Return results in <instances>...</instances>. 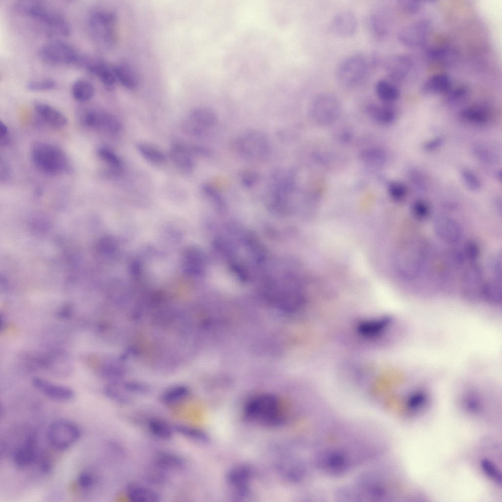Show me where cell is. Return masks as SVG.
I'll use <instances>...</instances> for the list:
<instances>
[{
    "label": "cell",
    "mask_w": 502,
    "mask_h": 502,
    "mask_svg": "<svg viewBox=\"0 0 502 502\" xmlns=\"http://www.w3.org/2000/svg\"><path fill=\"white\" fill-rule=\"evenodd\" d=\"M244 414L248 420L266 426L277 425L284 419L283 410L278 399L267 394L249 401L245 406Z\"/></svg>",
    "instance_id": "obj_1"
},
{
    "label": "cell",
    "mask_w": 502,
    "mask_h": 502,
    "mask_svg": "<svg viewBox=\"0 0 502 502\" xmlns=\"http://www.w3.org/2000/svg\"><path fill=\"white\" fill-rule=\"evenodd\" d=\"M16 8L53 32L68 36L71 32L70 24L64 17L39 1H19L16 4Z\"/></svg>",
    "instance_id": "obj_2"
},
{
    "label": "cell",
    "mask_w": 502,
    "mask_h": 502,
    "mask_svg": "<svg viewBox=\"0 0 502 502\" xmlns=\"http://www.w3.org/2000/svg\"><path fill=\"white\" fill-rule=\"evenodd\" d=\"M31 155L34 165L46 174L58 175L70 170V162L65 152L52 144H35L32 148Z\"/></svg>",
    "instance_id": "obj_3"
},
{
    "label": "cell",
    "mask_w": 502,
    "mask_h": 502,
    "mask_svg": "<svg viewBox=\"0 0 502 502\" xmlns=\"http://www.w3.org/2000/svg\"><path fill=\"white\" fill-rule=\"evenodd\" d=\"M116 16L107 10H96L91 13L87 25L91 38L99 47L109 50L116 43Z\"/></svg>",
    "instance_id": "obj_4"
},
{
    "label": "cell",
    "mask_w": 502,
    "mask_h": 502,
    "mask_svg": "<svg viewBox=\"0 0 502 502\" xmlns=\"http://www.w3.org/2000/svg\"><path fill=\"white\" fill-rule=\"evenodd\" d=\"M369 64L366 58L360 54H354L344 59L336 70V78L340 85L352 89L361 85L369 73Z\"/></svg>",
    "instance_id": "obj_5"
},
{
    "label": "cell",
    "mask_w": 502,
    "mask_h": 502,
    "mask_svg": "<svg viewBox=\"0 0 502 502\" xmlns=\"http://www.w3.org/2000/svg\"><path fill=\"white\" fill-rule=\"evenodd\" d=\"M231 148L242 157L262 160L269 154L270 145L267 137L262 132L248 131L234 139Z\"/></svg>",
    "instance_id": "obj_6"
},
{
    "label": "cell",
    "mask_w": 502,
    "mask_h": 502,
    "mask_svg": "<svg viewBox=\"0 0 502 502\" xmlns=\"http://www.w3.org/2000/svg\"><path fill=\"white\" fill-rule=\"evenodd\" d=\"M341 111L338 98L332 93L323 92L315 96L309 107L312 119L317 124L325 126L333 123Z\"/></svg>",
    "instance_id": "obj_7"
},
{
    "label": "cell",
    "mask_w": 502,
    "mask_h": 502,
    "mask_svg": "<svg viewBox=\"0 0 502 502\" xmlns=\"http://www.w3.org/2000/svg\"><path fill=\"white\" fill-rule=\"evenodd\" d=\"M39 57L44 61L59 65H78L82 55L67 43L53 41L43 45L38 51Z\"/></svg>",
    "instance_id": "obj_8"
},
{
    "label": "cell",
    "mask_w": 502,
    "mask_h": 502,
    "mask_svg": "<svg viewBox=\"0 0 502 502\" xmlns=\"http://www.w3.org/2000/svg\"><path fill=\"white\" fill-rule=\"evenodd\" d=\"M80 431L74 423L65 420L52 423L47 431L49 442L54 448L63 450L69 448L79 438Z\"/></svg>",
    "instance_id": "obj_9"
},
{
    "label": "cell",
    "mask_w": 502,
    "mask_h": 502,
    "mask_svg": "<svg viewBox=\"0 0 502 502\" xmlns=\"http://www.w3.org/2000/svg\"><path fill=\"white\" fill-rule=\"evenodd\" d=\"M81 120L87 127L112 135L118 134L122 127L119 120L113 114L94 109L85 111Z\"/></svg>",
    "instance_id": "obj_10"
},
{
    "label": "cell",
    "mask_w": 502,
    "mask_h": 502,
    "mask_svg": "<svg viewBox=\"0 0 502 502\" xmlns=\"http://www.w3.org/2000/svg\"><path fill=\"white\" fill-rule=\"evenodd\" d=\"M397 259L398 271L403 277L413 279L420 274L422 267L421 257L416 249L410 247L402 249L398 253Z\"/></svg>",
    "instance_id": "obj_11"
},
{
    "label": "cell",
    "mask_w": 502,
    "mask_h": 502,
    "mask_svg": "<svg viewBox=\"0 0 502 502\" xmlns=\"http://www.w3.org/2000/svg\"><path fill=\"white\" fill-rule=\"evenodd\" d=\"M461 282L462 290L465 296L473 298L481 296V290L484 282V273L481 266L477 262L472 263L462 273Z\"/></svg>",
    "instance_id": "obj_12"
},
{
    "label": "cell",
    "mask_w": 502,
    "mask_h": 502,
    "mask_svg": "<svg viewBox=\"0 0 502 502\" xmlns=\"http://www.w3.org/2000/svg\"><path fill=\"white\" fill-rule=\"evenodd\" d=\"M433 226L437 236L446 244H456L461 238V227L453 218L438 216L434 219Z\"/></svg>",
    "instance_id": "obj_13"
},
{
    "label": "cell",
    "mask_w": 502,
    "mask_h": 502,
    "mask_svg": "<svg viewBox=\"0 0 502 502\" xmlns=\"http://www.w3.org/2000/svg\"><path fill=\"white\" fill-rule=\"evenodd\" d=\"M388 9L378 6L370 13L367 18V25L371 34L376 39H385L390 31V18Z\"/></svg>",
    "instance_id": "obj_14"
},
{
    "label": "cell",
    "mask_w": 502,
    "mask_h": 502,
    "mask_svg": "<svg viewBox=\"0 0 502 502\" xmlns=\"http://www.w3.org/2000/svg\"><path fill=\"white\" fill-rule=\"evenodd\" d=\"M85 57L81 67L90 74L98 77L106 90H113L117 82L113 67L109 66L103 61L93 60L87 56Z\"/></svg>",
    "instance_id": "obj_15"
},
{
    "label": "cell",
    "mask_w": 502,
    "mask_h": 502,
    "mask_svg": "<svg viewBox=\"0 0 502 502\" xmlns=\"http://www.w3.org/2000/svg\"><path fill=\"white\" fill-rule=\"evenodd\" d=\"M357 27L356 16L349 9H342L334 16L331 21V28L338 36L350 37L355 33Z\"/></svg>",
    "instance_id": "obj_16"
},
{
    "label": "cell",
    "mask_w": 502,
    "mask_h": 502,
    "mask_svg": "<svg viewBox=\"0 0 502 502\" xmlns=\"http://www.w3.org/2000/svg\"><path fill=\"white\" fill-rule=\"evenodd\" d=\"M32 384L37 389L53 400L68 401L74 397V392L70 388L52 383L40 377H34Z\"/></svg>",
    "instance_id": "obj_17"
},
{
    "label": "cell",
    "mask_w": 502,
    "mask_h": 502,
    "mask_svg": "<svg viewBox=\"0 0 502 502\" xmlns=\"http://www.w3.org/2000/svg\"><path fill=\"white\" fill-rule=\"evenodd\" d=\"M169 155L172 161L179 169L190 172L193 170L195 161L189 145L179 142L173 144Z\"/></svg>",
    "instance_id": "obj_18"
},
{
    "label": "cell",
    "mask_w": 502,
    "mask_h": 502,
    "mask_svg": "<svg viewBox=\"0 0 502 502\" xmlns=\"http://www.w3.org/2000/svg\"><path fill=\"white\" fill-rule=\"evenodd\" d=\"M112 67L116 81L124 87L133 90L139 86L140 77L138 73L131 64L121 62Z\"/></svg>",
    "instance_id": "obj_19"
},
{
    "label": "cell",
    "mask_w": 502,
    "mask_h": 502,
    "mask_svg": "<svg viewBox=\"0 0 502 502\" xmlns=\"http://www.w3.org/2000/svg\"><path fill=\"white\" fill-rule=\"evenodd\" d=\"M34 108L37 115L51 126L62 128L68 123V119L63 113L47 103L36 102Z\"/></svg>",
    "instance_id": "obj_20"
},
{
    "label": "cell",
    "mask_w": 502,
    "mask_h": 502,
    "mask_svg": "<svg viewBox=\"0 0 502 502\" xmlns=\"http://www.w3.org/2000/svg\"><path fill=\"white\" fill-rule=\"evenodd\" d=\"M36 439L34 435L29 436L25 443L14 452L13 460L20 468L27 467L33 463L36 458Z\"/></svg>",
    "instance_id": "obj_21"
},
{
    "label": "cell",
    "mask_w": 502,
    "mask_h": 502,
    "mask_svg": "<svg viewBox=\"0 0 502 502\" xmlns=\"http://www.w3.org/2000/svg\"><path fill=\"white\" fill-rule=\"evenodd\" d=\"M427 25L422 22L416 23L400 31L399 39L407 46L417 45L425 39L427 33Z\"/></svg>",
    "instance_id": "obj_22"
},
{
    "label": "cell",
    "mask_w": 502,
    "mask_h": 502,
    "mask_svg": "<svg viewBox=\"0 0 502 502\" xmlns=\"http://www.w3.org/2000/svg\"><path fill=\"white\" fill-rule=\"evenodd\" d=\"M366 110L370 117L379 124H390L396 118L395 109L389 104L371 103L367 106Z\"/></svg>",
    "instance_id": "obj_23"
},
{
    "label": "cell",
    "mask_w": 502,
    "mask_h": 502,
    "mask_svg": "<svg viewBox=\"0 0 502 502\" xmlns=\"http://www.w3.org/2000/svg\"><path fill=\"white\" fill-rule=\"evenodd\" d=\"M407 65L406 58L402 55L389 57L383 62L385 71L390 79L394 81H399L403 77Z\"/></svg>",
    "instance_id": "obj_24"
},
{
    "label": "cell",
    "mask_w": 502,
    "mask_h": 502,
    "mask_svg": "<svg viewBox=\"0 0 502 502\" xmlns=\"http://www.w3.org/2000/svg\"><path fill=\"white\" fill-rule=\"evenodd\" d=\"M217 119L216 113L211 108L199 107L192 110L188 120L199 127L204 129L214 126Z\"/></svg>",
    "instance_id": "obj_25"
},
{
    "label": "cell",
    "mask_w": 502,
    "mask_h": 502,
    "mask_svg": "<svg viewBox=\"0 0 502 502\" xmlns=\"http://www.w3.org/2000/svg\"><path fill=\"white\" fill-rule=\"evenodd\" d=\"M128 499L134 502H158L159 494L153 489L138 484H131L126 489Z\"/></svg>",
    "instance_id": "obj_26"
},
{
    "label": "cell",
    "mask_w": 502,
    "mask_h": 502,
    "mask_svg": "<svg viewBox=\"0 0 502 502\" xmlns=\"http://www.w3.org/2000/svg\"><path fill=\"white\" fill-rule=\"evenodd\" d=\"M451 86L450 77L445 74H438L429 77L422 86L425 94H442L447 92Z\"/></svg>",
    "instance_id": "obj_27"
},
{
    "label": "cell",
    "mask_w": 502,
    "mask_h": 502,
    "mask_svg": "<svg viewBox=\"0 0 502 502\" xmlns=\"http://www.w3.org/2000/svg\"><path fill=\"white\" fill-rule=\"evenodd\" d=\"M375 91L378 98L386 104L397 100L400 96L397 86L392 81L384 79H379L376 82Z\"/></svg>",
    "instance_id": "obj_28"
},
{
    "label": "cell",
    "mask_w": 502,
    "mask_h": 502,
    "mask_svg": "<svg viewBox=\"0 0 502 502\" xmlns=\"http://www.w3.org/2000/svg\"><path fill=\"white\" fill-rule=\"evenodd\" d=\"M502 279L493 277L484 281L481 297L492 304H498L502 300Z\"/></svg>",
    "instance_id": "obj_29"
},
{
    "label": "cell",
    "mask_w": 502,
    "mask_h": 502,
    "mask_svg": "<svg viewBox=\"0 0 502 502\" xmlns=\"http://www.w3.org/2000/svg\"><path fill=\"white\" fill-rule=\"evenodd\" d=\"M95 89L89 81L84 79L75 80L71 87V94L73 98L77 101L86 102L93 98Z\"/></svg>",
    "instance_id": "obj_30"
},
{
    "label": "cell",
    "mask_w": 502,
    "mask_h": 502,
    "mask_svg": "<svg viewBox=\"0 0 502 502\" xmlns=\"http://www.w3.org/2000/svg\"><path fill=\"white\" fill-rule=\"evenodd\" d=\"M97 153L99 158L108 166L110 173L115 175L121 170L123 162L111 149L106 146H101L98 148Z\"/></svg>",
    "instance_id": "obj_31"
},
{
    "label": "cell",
    "mask_w": 502,
    "mask_h": 502,
    "mask_svg": "<svg viewBox=\"0 0 502 502\" xmlns=\"http://www.w3.org/2000/svg\"><path fill=\"white\" fill-rule=\"evenodd\" d=\"M461 119L467 123L477 125H484L490 120L488 112L483 108L470 107L462 110L460 114Z\"/></svg>",
    "instance_id": "obj_32"
},
{
    "label": "cell",
    "mask_w": 502,
    "mask_h": 502,
    "mask_svg": "<svg viewBox=\"0 0 502 502\" xmlns=\"http://www.w3.org/2000/svg\"><path fill=\"white\" fill-rule=\"evenodd\" d=\"M155 465L163 470H176L184 465V460L179 455L173 453L162 452L158 453L155 459Z\"/></svg>",
    "instance_id": "obj_33"
},
{
    "label": "cell",
    "mask_w": 502,
    "mask_h": 502,
    "mask_svg": "<svg viewBox=\"0 0 502 502\" xmlns=\"http://www.w3.org/2000/svg\"><path fill=\"white\" fill-rule=\"evenodd\" d=\"M137 149L140 155L149 162L160 164L165 161L166 156L164 153L152 144L140 142L137 145Z\"/></svg>",
    "instance_id": "obj_34"
},
{
    "label": "cell",
    "mask_w": 502,
    "mask_h": 502,
    "mask_svg": "<svg viewBox=\"0 0 502 502\" xmlns=\"http://www.w3.org/2000/svg\"><path fill=\"white\" fill-rule=\"evenodd\" d=\"M250 471L245 467H239L231 471L229 475V482L235 489L244 492L249 483Z\"/></svg>",
    "instance_id": "obj_35"
},
{
    "label": "cell",
    "mask_w": 502,
    "mask_h": 502,
    "mask_svg": "<svg viewBox=\"0 0 502 502\" xmlns=\"http://www.w3.org/2000/svg\"><path fill=\"white\" fill-rule=\"evenodd\" d=\"M389 319L387 318H382L378 320L365 321L359 324L358 330L364 336H375L381 332L389 324Z\"/></svg>",
    "instance_id": "obj_36"
},
{
    "label": "cell",
    "mask_w": 502,
    "mask_h": 502,
    "mask_svg": "<svg viewBox=\"0 0 502 502\" xmlns=\"http://www.w3.org/2000/svg\"><path fill=\"white\" fill-rule=\"evenodd\" d=\"M148 428L153 435L161 439H169L173 435V429L170 425L164 420L158 418L150 420Z\"/></svg>",
    "instance_id": "obj_37"
},
{
    "label": "cell",
    "mask_w": 502,
    "mask_h": 502,
    "mask_svg": "<svg viewBox=\"0 0 502 502\" xmlns=\"http://www.w3.org/2000/svg\"><path fill=\"white\" fill-rule=\"evenodd\" d=\"M362 161L372 166H381L385 163L386 156L382 149L373 148L364 150L360 154Z\"/></svg>",
    "instance_id": "obj_38"
},
{
    "label": "cell",
    "mask_w": 502,
    "mask_h": 502,
    "mask_svg": "<svg viewBox=\"0 0 502 502\" xmlns=\"http://www.w3.org/2000/svg\"><path fill=\"white\" fill-rule=\"evenodd\" d=\"M175 430L181 435L193 440L205 442L207 440L206 434L201 430L187 425L178 424L174 427Z\"/></svg>",
    "instance_id": "obj_39"
},
{
    "label": "cell",
    "mask_w": 502,
    "mask_h": 502,
    "mask_svg": "<svg viewBox=\"0 0 502 502\" xmlns=\"http://www.w3.org/2000/svg\"><path fill=\"white\" fill-rule=\"evenodd\" d=\"M189 393L187 387L177 386L166 390L162 396V400L166 404H173L185 399Z\"/></svg>",
    "instance_id": "obj_40"
},
{
    "label": "cell",
    "mask_w": 502,
    "mask_h": 502,
    "mask_svg": "<svg viewBox=\"0 0 502 502\" xmlns=\"http://www.w3.org/2000/svg\"><path fill=\"white\" fill-rule=\"evenodd\" d=\"M461 178L468 189L477 191L481 187V183L478 176L471 170L463 169L460 172Z\"/></svg>",
    "instance_id": "obj_41"
},
{
    "label": "cell",
    "mask_w": 502,
    "mask_h": 502,
    "mask_svg": "<svg viewBox=\"0 0 502 502\" xmlns=\"http://www.w3.org/2000/svg\"><path fill=\"white\" fill-rule=\"evenodd\" d=\"M56 85V82L51 78H43L33 80L26 85L27 89L32 92H43L53 89Z\"/></svg>",
    "instance_id": "obj_42"
},
{
    "label": "cell",
    "mask_w": 502,
    "mask_h": 502,
    "mask_svg": "<svg viewBox=\"0 0 502 502\" xmlns=\"http://www.w3.org/2000/svg\"><path fill=\"white\" fill-rule=\"evenodd\" d=\"M480 252V246L475 240H469L465 242L463 253L465 259L468 260L471 263L477 262Z\"/></svg>",
    "instance_id": "obj_43"
},
{
    "label": "cell",
    "mask_w": 502,
    "mask_h": 502,
    "mask_svg": "<svg viewBox=\"0 0 502 502\" xmlns=\"http://www.w3.org/2000/svg\"><path fill=\"white\" fill-rule=\"evenodd\" d=\"M412 216L416 219L423 220L427 218L430 213V208L427 202L418 200L412 202L410 207Z\"/></svg>",
    "instance_id": "obj_44"
},
{
    "label": "cell",
    "mask_w": 502,
    "mask_h": 502,
    "mask_svg": "<svg viewBox=\"0 0 502 502\" xmlns=\"http://www.w3.org/2000/svg\"><path fill=\"white\" fill-rule=\"evenodd\" d=\"M388 191L391 198L394 201H400L406 197L407 192L406 186L400 181H392L388 185Z\"/></svg>",
    "instance_id": "obj_45"
},
{
    "label": "cell",
    "mask_w": 502,
    "mask_h": 502,
    "mask_svg": "<svg viewBox=\"0 0 502 502\" xmlns=\"http://www.w3.org/2000/svg\"><path fill=\"white\" fill-rule=\"evenodd\" d=\"M474 152L477 159L483 162L491 164L496 162V155L487 148L478 146L474 148Z\"/></svg>",
    "instance_id": "obj_46"
},
{
    "label": "cell",
    "mask_w": 502,
    "mask_h": 502,
    "mask_svg": "<svg viewBox=\"0 0 502 502\" xmlns=\"http://www.w3.org/2000/svg\"><path fill=\"white\" fill-rule=\"evenodd\" d=\"M239 176L242 185L247 188H251L255 185L260 178L258 172L252 170L243 171Z\"/></svg>",
    "instance_id": "obj_47"
},
{
    "label": "cell",
    "mask_w": 502,
    "mask_h": 502,
    "mask_svg": "<svg viewBox=\"0 0 502 502\" xmlns=\"http://www.w3.org/2000/svg\"><path fill=\"white\" fill-rule=\"evenodd\" d=\"M489 268L493 275V277L499 279L502 278V256L501 253H497L489 259Z\"/></svg>",
    "instance_id": "obj_48"
},
{
    "label": "cell",
    "mask_w": 502,
    "mask_h": 502,
    "mask_svg": "<svg viewBox=\"0 0 502 502\" xmlns=\"http://www.w3.org/2000/svg\"><path fill=\"white\" fill-rule=\"evenodd\" d=\"M469 90L464 86H460L451 92L449 100L451 103H456L464 100L469 95Z\"/></svg>",
    "instance_id": "obj_49"
},
{
    "label": "cell",
    "mask_w": 502,
    "mask_h": 502,
    "mask_svg": "<svg viewBox=\"0 0 502 502\" xmlns=\"http://www.w3.org/2000/svg\"><path fill=\"white\" fill-rule=\"evenodd\" d=\"M205 194L210 198L219 206H223L224 202L222 197L215 187L209 184H204L202 187Z\"/></svg>",
    "instance_id": "obj_50"
},
{
    "label": "cell",
    "mask_w": 502,
    "mask_h": 502,
    "mask_svg": "<svg viewBox=\"0 0 502 502\" xmlns=\"http://www.w3.org/2000/svg\"><path fill=\"white\" fill-rule=\"evenodd\" d=\"M77 483L82 489H89L94 485V477L89 473L82 472L78 477Z\"/></svg>",
    "instance_id": "obj_51"
},
{
    "label": "cell",
    "mask_w": 502,
    "mask_h": 502,
    "mask_svg": "<svg viewBox=\"0 0 502 502\" xmlns=\"http://www.w3.org/2000/svg\"><path fill=\"white\" fill-rule=\"evenodd\" d=\"M482 467L486 473L497 482H501V477H499L498 472L493 464L490 461L485 459L482 462Z\"/></svg>",
    "instance_id": "obj_52"
},
{
    "label": "cell",
    "mask_w": 502,
    "mask_h": 502,
    "mask_svg": "<svg viewBox=\"0 0 502 502\" xmlns=\"http://www.w3.org/2000/svg\"><path fill=\"white\" fill-rule=\"evenodd\" d=\"M401 8L407 13H414L419 8V4L415 1H401L399 4Z\"/></svg>",
    "instance_id": "obj_53"
},
{
    "label": "cell",
    "mask_w": 502,
    "mask_h": 502,
    "mask_svg": "<svg viewBox=\"0 0 502 502\" xmlns=\"http://www.w3.org/2000/svg\"><path fill=\"white\" fill-rule=\"evenodd\" d=\"M190 150L192 154L203 157H208L211 154V151L203 146L199 145H189Z\"/></svg>",
    "instance_id": "obj_54"
},
{
    "label": "cell",
    "mask_w": 502,
    "mask_h": 502,
    "mask_svg": "<svg viewBox=\"0 0 502 502\" xmlns=\"http://www.w3.org/2000/svg\"><path fill=\"white\" fill-rule=\"evenodd\" d=\"M443 143L442 138L435 137L427 141L424 145V148L427 151H432L439 148Z\"/></svg>",
    "instance_id": "obj_55"
},
{
    "label": "cell",
    "mask_w": 502,
    "mask_h": 502,
    "mask_svg": "<svg viewBox=\"0 0 502 502\" xmlns=\"http://www.w3.org/2000/svg\"><path fill=\"white\" fill-rule=\"evenodd\" d=\"M411 182L414 184V186L420 189L423 190L426 189V183L425 181L423 179L422 176L421 175L417 172H412L410 175Z\"/></svg>",
    "instance_id": "obj_56"
},
{
    "label": "cell",
    "mask_w": 502,
    "mask_h": 502,
    "mask_svg": "<svg viewBox=\"0 0 502 502\" xmlns=\"http://www.w3.org/2000/svg\"><path fill=\"white\" fill-rule=\"evenodd\" d=\"M425 398L422 394H417L412 396L409 400V407L415 409L420 407L424 403Z\"/></svg>",
    "instance_id": "obj_57"
},
{
    "label": "cell",
    "mask_w": 502,
    "mask_h": 502,
    "mask_svg": "<svg viewBox=\"0 0 502 502\" xmlns=\"http://www.w3.org/2000/svg\"><path fill=\"white\" fill-rule=\"evenodd\" d=\"M10 141L9 129L7 126L2 121L0 122V143L1 145L5 146Z\"/></svg>",
    "instance_id": "obj_58"
},
{
    "label": "cell",
    "mask_w": 502,
    "mask_h": 502,
    "mask_svg": "<svg viewBox=\"0 0 502 502\" xmlns=\"http://www.w3.org/2000/svg\"><path fill=\"white\" fill-rule=\"evenodd\" d=\"M0 178L1 180H7L10 176V168L5 161H0Z\"/></svg>",
    "instance_id": "obj_59"
}]
</instances>
